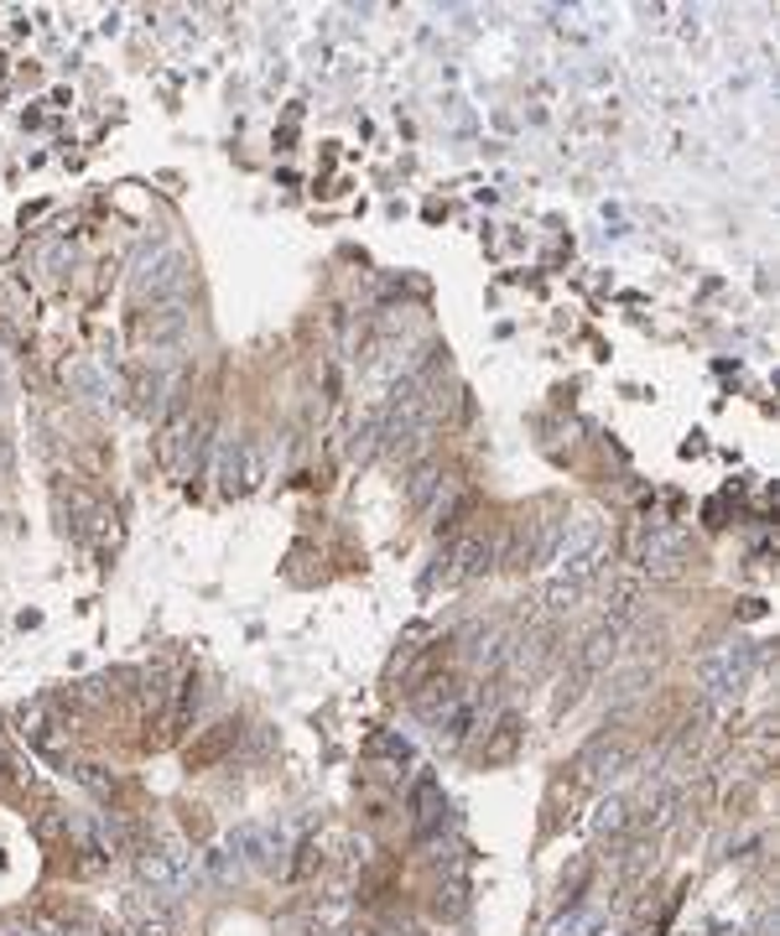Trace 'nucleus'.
<instances>
[{"label": "nucleus", "instance_id": "obj_1", "mask_svg": "<svg viewBox=\"0 0 780 936\" xmlns=\"http://www.w3.org/2000/svg\"><path fill=\"white\" fill-rule=\"evenodd\" d=\"M552 562L562 567V578L567 583H583V588H588V578L603 567V520L594 516V510H578L573 520H562L557 557Z\"/></svg>", "mask_w": 780, "mask_h": 936}, {"label": "nucleus", "instance_id": "obj_2", "mask_svg": "<svg viewBox=\"0 0 780 936\" xmlns=\"http://www.w3.org/2000/svg\"><path fill=\"white\" fill-rule=\"evenodd\" d=\"M188 281H193V271H188V256H182L178 245H157V250L140 260L136 271H131V292H136V302H151V307H161V302H182Z\"/></svg>", "mask_w": 780, "mask_h": 936}, {"label": "nucleus", "instance_id": "obj_3", "mask_svg": "<svg viewBox=\"0 0 780 936\" xmlns=\"http://www.w3.org/2000/svg\"><path fill=\"white\" fill-rule=\"evenodd\" d=\"M755 651L749 645H728V651H713V656L698 661V687L708 702H728L744 692V681H749V672H755Z\"/></svg>", "mask_w": 780, "mask_h": 936}, {"label": "nucleus", "instance_id": "obj_4", "mask_svg": "<svg viewBox=\"0 0 780 936\" xmlns=\"http://www.w3.org/2000/svg\"><path fill=\"white\" fill-rule=\"evenodd\" d=\"M136 875H140V884H146L151 895L172 905V900L193 884V854L178 848V843H167V848H146V854L136 858Z\"/></svg>", "mask_w": 780, "mask_h": 936}, {"label": "nucleus", "instance_id": "obj_5", "mask_svg": "<svg viewBox=\"0 0 780 936\" xmlns=\"http://www.w3.org/2000/svg\"><path fill=\"white\" fill-rule=\"evenodd\" d=\"M224 848L245 864V875H271L276 858H281V837H276V827H265V822H240V827H229Z\"/></svg>", "mask_w": 780, "mask_h": 936}, {"label": "nucleus", "instance_id": "obj_6", "mask_svg": "<svg viewBox=\"0 0 780 936\" xmlns=\"http://www.w3.org/2000/svg\"><path fill=\"white\" fill-rule=\"evenodd\" d=\"M500 557V546L489 537H463L453 541L448 552H442V567L432 573V583H468V578H484L489 567Z\"/></svg>", "mask_w": 780, "mask_h": 936}, {"label": "nucleus", "instance_id": "obj_7", "mask_svg": "<svg viewBox=\"0 0 780 936\" xmlns=\"http://www.w3.org/2000/svg\"><path fill=\"white\" fill-rule=\"evenodd\" d=\"M219 478L229 495H250L260 478H265V448L256 438L240 442H224V459H219Z\"/></svg>", "mask_w": 780, "mask_h": 936}, {"label": "nucleus", "instance_id": "obj_8", "mask_svg": "<svg viewBox=\"0 0 780 936\" xmlns=\"http://www.w3.org/2000/svg\"><path fill=\"white\" fill-rule=\"evenodd\" d=\"M188 323H193L188 302H161V307H151V313H146V323H140V339L157 343V349H178V343L188 339Z\"/></svg>", "mask_w": 780, "mask_h": 936}, {"label": "nucleus", "instance_id": "obj_9", "mask_svg": "<svg viewBox=\"0 0 780 936\" xmlns=\"http://www.w3.org/2000/svg\"><path fill=\"white\" fill-rule=\"evenodd\" d=\"M620 645H624V630L603 619L599 630H588V640H583L578 672H583V677H599V672H609V666H614V656H620Z\"/></svg>", "mask_w": 780, "mask_h": 936}, {"label": "nucleus", "instance_id": "obj_10", "mask_svg": "<svg viewBox=\"0 0 780 936\" xmlns=\"http://www.w3.org/2000/svg\"><path fill=\"white\" fill-rule=\"evenodd\" d=\"M635 546H641V562L651 573H671L681 562V531H671V526H641Z\"/></svg>", "mask_w": 780, "mask_h": 936}, {"label": "nucleus", "instance_id": "obj_11", "mask_svg": "<svg viewBox=\"0 0 780 936\" xmlns=\"http://www.w3.org/2000/svg\"><path fill=\"white\" fill-rule=\"evenodd\" d=\"M125 911H131V921H136V932L131 936H178V916H172V905H167V900L131 895L125 900Z\"/></svg>", "mask_w": 780, "mask_h": 936}, {"label": "nucleus", "instance_id": "obj_12", "mask_svg": "<svg viewBox=\"0 0 780 936\" xmlns=\"http://www.w3.org/2000/svg\"><path fill=\"white\" fill-rule=\"evenodd\" d=\"M624 765H630V749H624V744H594V749H588V755L578 759V776L588 780V786H609V780L620 776Z\"/></svg>", "mask_w": 780, "mask_h": 936}, {"label": "nucleus", "instance_id": "obj_13", "mask_svg": "<svg viewBox=\"0 0 780 936\" xmlns=\"http://www.w3.org/2000/svg\"><path fill=\"white\" fill-rule=\"evenodd\" d=\"M199 879L203 884H240L245 879V864L224 843H214V848H203L199 854Z\"/></svg>", "mask_w": 780, "mask_h": 936}, {"label": "nucleus", "instance_id": "obj_14", "mask_svg": "<svg viewBox=\"0 0 780 936\" xmlns=\"http://www.w3.org/2000/svg\"><path fill=\"white\" fill-rule=\"evenodd\" d=\"M671 812H677V786H671V780H656V786L645 791L635 822H641L645 833H656V827H666V822H671Z\"/></svg>", "mask_w": 780, "mask_h": 936}, {"label": "nucleus", "instance_id": "obj_15", "mask_svg": "<svg viewBox=\"0 0 780 936\" xmlns=\"http://www.w3.org/2000/svg\"><path fill=\"white\" fill-rule=\"evenodd\" d=\"M438 484H442V474L427 463V469H417V474H411V484H406V499H411L417 510H427V505H432V495H438Z\"/></svg>", "mask_w": 780, "mask_h": 936}, {"label": "nucleus", "instance_id": "obj_16", "mask_svg": "<svg viewBox=\"0 0 780 936\" xmlns=\"http://www.w3.org/2000/svg\"><path fill=\"white\" fill-rule=\"evenodd\" d=\"M599 921H603L599 911H583V905H578V911H567V916L552 926V936H594V932H599Z\"/></svg>", "mask_w": 780, "mask_h": 936}, {"label": "nucleus", "instance_id": "obj_17", "mask_svg": "<svg viewBox=\"0 0 780 936\" xmlns=\"http://www.w3.org/2000/svg\"><path fill=\"white\" fill-rule=\"evenodd\" d=\"M624 822H630V807H624L620 797L599 801V812H594V833H620Z\"/></svg>", "mask_w": 780, "mask_h": 936}, {"label": "nucleus", "instance_id": "obj_18", "mask_svg": "<svg viewBox=\"0 0 780 936\" xmlns=\"http://www.w3.org/2000/svg\"><path fill=\"white\" fill-rule=\"evenodd\" d=\"M74 776H79V786H89L94 797H110V791H115V776H104V765H79Z\"/></svg>", "mask_w": 780, "mask_h": 936}, {"label": "nucleus", "instance_id": "obj_19", "mask_svg": "<svg viewBox=\"0 0 780 936\" xmlns=\"http://www.w3.org/2000/svg\"><path fill=\"white\" fill-rule=\"evenodd\" d=\"M516 738H520V734H516V718H505V723H500V734L489 738V749H484V755H489V759H505L510 749H516Z\"/></svg>", "mask_w": 780, "mask_h": 936}, {"label": "nucleus", "instance_id": "obj_20", "mask_svg": "<svg viewBox=\"0 0 780 936\" xmlns=\"http://www.w3.org/2000/svg\"><path fill=\"white\" fill-rule=\"evenodd\" d=\"M578 598H583V583L557 578V583H552V594H546V604H552V609H573Z\"/></svg>", "mask_w": 780, "mask_h": 936}, {"label": "nucleus", "instance_id": "obj_21", "mask_svg": "<svg viewBox=\"0 0 780 936\" xmlns=\"http://www.w3.org/2000/svg\"><path fill=\"white\" fill-rule=\"evenodd\" d=\"M0 936H68V926H58V921H26V926H5Z\"/></svg>", "mask_w": 780, "mask_h": 936}, {"label": "nucleus", "instance_id": "obj_22", "mask_svg": "<svg viewBox=\"0 0 780 936\" xmlns=\"http://www.w3.org/2000/svg\"><path fill=\"white\" fill-rule=\"evenodd\" d=\"M0 474H11V442L0 438Z\"/></svg>", "mask_w": 780, "mask_h": 936}]
</instances>
